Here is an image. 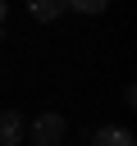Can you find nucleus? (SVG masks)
Returning a JSON list of instances; mask_svg holds the SVG:
<instances>
[{
  "label": "nucleus",
  "mask_w": 137,
  "mask_h": 146,
  "mask_svg": "<svg viewBox=\"0 0 137 146\" xmlns=\"http://www.w3.org/2000/svg\"><path fill=\"white\" fill-rule=\"evenodd\" d=\"M23 132H27V119L18 110H0V146H23Z\"/></svg>",
  "instance_id": "2"
},
{
  "label": "nucleus",
  "mask_w": 137,
  "mask_h": 146,
  "mask_svg": "<svg viewBox=\"0 0 137 146\" xmlns=\"http://www.w3.org/2000/svg\"><path fill=\"white\" fill-rule=\"evenodd\" d=\"M27 14L37 23H55L59 14H68V0H27Z\"/></svg>",
  "instance_id": "4"
},
{
  "label": "nucleus",
  "mask_w": 137,
  "mask_h": 146,
  "mask_svg": "<svg viewBox=\"0 0 137 146\" xmlns=\"http://www.w3.org/2000/svg\"><path fill=\"white\" fill-rule=\"evenodd\" d=\"M68 9H73V14L96 18V14H105V9H110V0H68Z\"/></svg>",
  "instance_id": "5"
},
{
  "label": "nucleus",
  "mask_w": 137,
  "mask_h": 146,
  "mask_svg": "<svg viewBox=\"0 0 137 146\" xmlns=\"http://www.w3.org/2000/svg\"><path fill=\"white\" fill-rule=\"evenodd\" d=\"M5 14H9V0H0V23H5Z\"/></svg>",
  "instance_id": "6"
},
{
  "label": "nucleus",
  "mask_w": 137,
  "mask_h": 146,
  "mask_svg": "<svg viewBox=\"0 0 137 146\" xmlns=\"http://www.w3.org/2000/svg\"><path fill=\"white\" fill-rule=\"evenodd\" d=\"M64 137H68V119L59 110H41L37 119H27V132H23V141L32 146H64Z\"/></svg>",
  "instance_id": "1"
},
{
  "label": "nucleus",
  "mask_w": 137,
  "mask_h": 146,
  "mask_svg": "<svg viewBox=\"0 0 137 146\" xmlns=\"http://www.w3.org/2000/svg\"><path fill=\"white\" fill-rule=\"evenodd\" d=\"M91 146H137V137H132V128H123V123H100V128L91 132Z\"/></svg>",
  "instance_id": "3"
}]
</instances>
